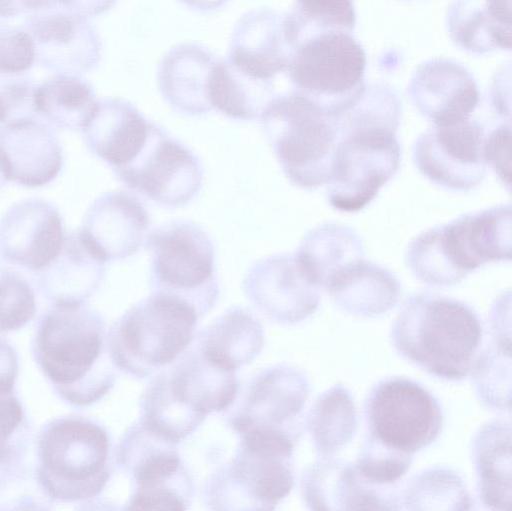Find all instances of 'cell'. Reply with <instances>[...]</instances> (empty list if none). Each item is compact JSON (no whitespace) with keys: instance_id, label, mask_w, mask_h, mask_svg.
I'll return each instance as SVG.
<instances>
[{"instance_id":"6da1fadb","label":"cell","mask_w":512,"mask_h":511,"mask_svg":"<svg viewBox=\"0 0 512 511\" xmlns=\"http://www.w3.org/2000/svg\"><path fill=\"white\" fill-rule=\"evenodd\" d=\"M33 356L66 402L84 407L114 386L105 320L85 303H57L39 321Z\"/></svg>"},{"instance_id":"7a4b0ae2","label":"cell","mask_w":512,"mask_h":511,"mask_svg":"<svg viewBox=\"0 0 512 511\" xmlns=\"http://www.w3.org/2000/svg\"><path fill=\"white\" fill-rule=\"evenodd\" d=\"M392 339L401 355L428 373L462 380L472 371L483 328L464 302L422 292L403 304L392 326Z\"/></svg>"},{"instance_id":"3957f363","label":"cell","mask_w":512,"mask_h":511,"mask_svg":"<svg viewBox=\"0 0 512 511\" xmlns=\"http://www.w3.org/2000/svg\"><path fill=\"white\" fill-rule=\"evenodd\" d=\"M38 459L37 482L51 500L93 499L101 494L113 472L107 430L80 416L58 418L43 427Z\"/></svg>"},{"instance_id":"277c9868","label":"cell","mask_w":512,"mask_h":511,"mask_svg":"<svg viewBox=\"0 0 512 511\" xmlns=\"http://www.w3.org/2000/svg\"><path fill=\"white\" fill-rule=\"evenodd\" d=\"M198 318L186 302L152 292L115 320L107 332L113 364L138 379L153 377L190 346Z\"/></svg>"},{"instance_id":"5b68a950","label":"cell","mask_w":512,"mask_h":511,"mask_svg":"<svg viewBox=\"0 0 512 511\" xmlns=\"http://www.w3.org/2000/svg\"><path fill=\"white\" fill-rule=\"evenodd\" d=\"M285 176L295 186L327 185L340 137L334 117L304 94L274 96L259 117Z\"/></svg>"},{"instance_id":"8992f818","label":"cell","mask_w":512,"mask_h":511,"mask_svg":"<svg viewBox=\"0 0 512 511\" xmlns=\"http://www.w3.org/2000/svg\"><path fill=\"white\" fill-rule=\"evenodd\" d=\"M233 458L207 479L205 499L213 510H273L294 486V445L241 437Z\"/></svg>"},{"instance_id":"52a82bcc","label":"cell","mask_w":512,"mask_h":511,"mask_svg":"<svg viewBox=\"0 0 512 511\" xmlns=\"http://www.w3.org/2000/svg\"><path fill=\"white\" fill-rule=\"evenodd\" d=\"M152 292L178 298L200 318L219 296L215 248L207 232L190 220L166 222L149 232Z\"/></svg>"},{"instance_id":"ba28073f","label":"cell","mask_w":512,"mask_h":511,"mask_svg":"<svg viewBox=\"0 0 512 511\" xmlns=\"http://www.w3.org/2000/svg\"><path fill=\"white\" fill-rule=\"evenodd\" d=\"M176 445L140 421L124 432L115 450L119 468L132 483L124 510L188 509L194 486Z\"/></svg>"},{"instance_id":"9c48e42d","label":"cell","mask_w":512,"mask_h":511,"mask_svg":"<svg viewBox=\"0 0 512 511\" xmlns=\"http://www.w3.org/2000/svg\"><path fill=\"white\" fill-rule=\"evenodd\" d=\"M327 183L329 204L342 212L368 205L397 172L401 149L397 129L384 126L339 127Z\"/></svg>"},{"instance_id":"30bf717a","label":"cell","mask_w":512,"mask_h":511,"mask_svg":"<svg viewBox=\"0 0 512 511\" xmlns=\"http://www.w3.org/2000/svg\"><path fill=\"white\" fill-rule=\"evenodd\" d=\"M366 55L351 33L313 35L294 49L287 73L298 91L331 112L364 84Z\"/></svg>"},{"instance_id":"8fae6325","label":"cell","mask_w":512,"mask_h":511,"mask_svg":"<svg viewBox=\"0 0 512 511\" xmlns=\"http://www.w3.org/2000/svg\"><path fill=\"white\" fill-rule=\"evenodd\" d=\"M368 434L413 455L433 443L443 426L437 399L419 383L387 378L370 391L365 403Z\"/></svg>"},{"instance_id":"7c38bea8","label":"cell","mask_w":512,"mask_h":511,"mask_svg":"<svg viewBox=\"0 0 512 511\" xmlns=\"http://www.w3.org/2000/svg\"><path fill=\"white\" fill-rule=\"evenodd\" d=\"M305 374L292 366L266 368L247 384L228 414V423L238 436L250 433L290 439L301 436L309 396Z\"/></svg>"},{"instance_id":"4fadbf2b","label":"cell","mask_w":512,"mask_h":511,"mask_svg":"<svg viewBox=\"0 0 512 511\" xmlns=\"http://www.w3.org/2000/svg\"><path fill=\"white\" fill-rule=\"evenodd\" d=\"M114 174L129 189L166 208L188 204L203 182L198 157L154 122L138 155Z\"/></svg>"},{"instance_id":"5bb4252c","label":"cell","mask_w":512,"mask_h":511,"mask_svg":"<svg viewBox=\"0 0 512 511\" xmlns=\"http://www.w3.org/2000/svg\"><path fill=\"white\" fill-rule=\"evenodd\" d=\"M483 127L470 118L451 125H432L413 146L419 172L453 191L470 190L486 173Z\"/></svg>"},{"instance_id":"9a60e30c","label":"cell","mask_w":512,"mask_h":511,"mask_svg":"<svg viewBox=\"0 0 512 511\" xmlns=\"http://www.w3.org/2000/svg\"><path fill=\"white\" fill-rule=\"evenodd\" d=\"M150 384L197 426L207 415L230 408L239 392L236 372L216 366L192 343L174 362L154 375Z\"/></svg>"},{"instance_id":"2e32d148","label":"cell","mask_w":512,"mask_h":511,"mask_svg":"<svg viewBox=\"0 0 512 511\" xmlns=\"http://www.w3.org/2000/svg\"><path fill=\"white\" fill-rule=\"evenodd\" d=\"M455 283L486 263L511 258V206L464 214L429 229Z\"/></svg>"},{"instance_id":"e0dca14e","label":"cell","mask_w":512,"mask_h":511,"mask_svg":"<svg viewBox=\"0 0 512 511\" xmlns=\"http://www.w3.org/2000/svg\"><path fill=\"white\" fill-rule=\"evenodd\" d=\"M243 290L254 307L282 324L306 319L320 303V289L307 278L294 253L255 262L245 275Z\"/></svg>"},{"instance_id":"ac0fdd59","label":"cell","mask_w":512,"mask_h":511,"mask_svg":"<svg viewBox=\"0 0 512 511\" xmlns=\"http://www.w3.org/2000/svg\"><path fill=\"white\" fill-rule=\"evenodd\" d=\"M23 27L32 39L35 63L49 71L80 75L101 59V39L85 17L53 10L28 16Z\"/></svg>"},{"instance_id":"d6986e66","label":"cell","mask_w":512,"mask_h":511,"mask_svg":"<svg viewBox=\"0 0 512 511\" xmlns=\"http://www.w3.org/2000/svg\"><path fill=\"white\" fill-rule=\"evenodd\" d=\"M65 236L62 216L54 204L41 198L24 199L0 219V256L35 273L58 255Z\"/></svg>"},{"instance_id":"ffe728a7","label":"cell","mask_w":512,"mask_h":511,"mask_svg":"<svg viewBox=\"0 0 512 511\" xmlns=\"http://www.w3.org/2000/svg\"><path fill=\"white\" fill-rule=\"evenodd\" d=\"M150 216L134 194L115 190L102 194L88 207L80 235L105 263L123 260L145 245Z\"/></svg>"},{"instance_id":"44dd1931","label":"cell","mask_w":512,"mask_h":511,"mask_svg":"<svg viewBox=\"0 0 512 511\" xmlns=\"http://www.w3.org/2000/svg\"><path fill=\"white\" fill-rule=\"evenodd\" d=\"M0 159L7 181L28 188L51 183L63 167L62 147L54 129L38 116L0 128Z\"/></svg>"},{"instance_id":"7402d4cb","label":"cell","mask_w":512,"mask_h":511,"mask_svg":"<svg viewBox=\"0 0 512 511\" xmlns=\"http://www.w3.org/2000/svg\"><path fill=\"white\" fill-rule=\"evenodd\" d=\"M407 93L418 112L432 125H451L470 118L479 103V90L471 73L445 58L421 64Z\"/></svg>"},{"instance_id":"603a6c76","label":"cell","mask_w":512,"mask_h":511,"mask_svg":"<svg viewBox=\"0 0 512 511\" xmlns=\"http://www.w3.org/2000/svg\"><path fill=\"white\" fill-rule=\"evenodd\" d=\"M367 483L354 465L322 458L308 466L301 478V492L311 510H396L399 498Z\"/></svg>"},{"instance_id":"cb8c5ba5","label":"cell","mask_w":512,"mask_h":511,"mask_svg":"<svg viewBox=\"0 0 512 511\" xmlns=\"http://www.w3.org/2000/svg\"><path fill=\"white\" fill-rule=\"evenodd\" d=\"M292 54L285 15L258 8L246 12L235 24L227 59L252 76L273 80L286 71Z\"/></svg>"},{"instance_id":"d4e9b609","label":"cell","mask_w":512,"mask_h":511,"mask_svg":"<svg viewBox=\"0 0 512 511\" xmlns=\"http://www.w3.org/2000/svg\"><path fill=\"white\" fill-rule=\"evenodd\" d=\"M152 123L127 100L108 97L97 100L82 135L88 150L114 172L138 155Z\"/></svg>"},{"instance_id":"484cf974","label":"cell","mask_w":512,"mask_h":511,"mask_svg":"<svg viewBox=\"0 0 512 511\" xmlns=\"http://www.w3.org/2000/svg\"><path fill=\"white\" fill-rule=\"evenodd\" d=\"M216 56L195 43L179 44L161 59L157 82L164 100L177 112L201 116L212 110L209 80Z\"/></svg>"},{"instance_id":"4316f807","label":"cell","mask_w":512,"mask_h":511,"mask_svg":"<svg viewBox=\"0 0 512 511\" xmlns=\"http://www.w3.org/2000/svg\"><path fill=\"white\" fill-rule=\"evenodd\" d=\"M104 276L105 262L77 230L66 235L58 255L35 272V281L44 297L53 304L85 303L97 291Z\"/></svg>"},{"instance_id":"83f0119b","label":"cell","mask_w":512,"mask_h":511,"mask_svg":"<svg viewBox=\"0 0 512 511\" xmlns=\"http://www.w3.org/2000/svg\"><path fill=\"white\" fill-rule=\"evenodd\" d=\"M446 23L452 41L470 53L511 48V0H453Z\"/></svg>"},{"instance_id":"f1b7e54d","label":"cell","mask_w":512,"mask_h":511,"mask_svg":"<svg viewBox=\"0 0 512 511\" xmlns=\"http://www.w3.org/2000/svg\"><path fill=\"white\" fill-rule=\"evenodd\" d=\"M192 344L216 366L236 372L261 352L263 327L250 311L234 307L202 329Z\"/></svg>"},{"instance_id":"f546056e","label":"cell","mask_w":512,"mask_h":511,"mask_svg":"<svg viewBox=\"0 0 512 511\" xmlns=\"http://www.w3.org/2000/svg\"><path fill=\"white\" fill-rule=\"evenodd\" d=\"M325 290L341 310L359 317H374L397 304L401 289L391 272L361 259L335 274Z\"/></svg>"},{"instance_id":"4dcf8cb0","label":"cell","mask_w":512,"mask_h":511,"mask_svg":"<svg viewBox=\"0 0 512 511\" xmlns=\"http://www.w3.org/2000/svg\"><path fill=\"white\" fill-rule=\"evenodd\" d=\"M473 462L477 488L484 506L492 510H511V427L494 420L476 434Z\"/></svg>"},{"instance_id":"1f68e13d","label":"cell","mask_w":512,"mask_h":511,"mask_svg":"<svg viewBox=\"0 0 512 511\" xmlns=\"http://www.w3.org/2000/svg\"><path fill=\"white\" fill-rule=\"evenodd\" d=\"M294 254L310 282L325 290L335 274L363 259L364 249L352 228L323 223L305 234Z\"/></svg>"},{"instance_id":"d6a6232c","label":"cell","mask_w":512,"mask_h":511,"mask_svg":"<svg viewBox=\"0 0 512 511\" xmlns=\"http://www.w3.org/2000/svg\"><path fill=\"white\" fill-rule=\"evenodd\" d=\"M273 80L261 79L239 69L227 58L218 59L209 80L212 109L241 121L260 117L274 98Z\"/></svg>"},{"instance_id":"836d02e7","label":"cell","mask_w":512,"mask_h":511,"mask_svg":"<svg viewBox=\"0 0 512 511\" xmlns=\"http://www.w3.org/2000/svg\"><path fill=\"white\" fill-rule=\"evenodd\" d=\"M97 99L91 84L80 75L57 74L37 86L36 115L53 129L82 130Z\"/></svg>"},{"instance_id":"e575fe53","label":"cell","mask_w":512,"mask_h":511,"mask_svg":"<svg viewBox=\"0 0 512 511\" xmlns=\"http://www.w3.org/2000/svg\"><path fill=\"white\" fill-rule=\"evenodd\" d=\"M357 424L353 397L342 384L322 393L306 418L315 449L322 456H332L345 448L353 439Z\"/></svg>"},{"instance_id":"d590c367","label":"cell","mask_w":512,"mask_h":511,"mask_svg":"<svg viewBox=\"0 0 512 511\" xmlns=\"http://www.w3.org/2000/svg\"><path fill=\"white\" fill-rule=\"evenodd\" d=\"M354 0H295L285 14V28L293 48L303 40L323 32L351 33L356 23Z\"/></svg>"},{"instance_id":"8d00e7d4","label":"cell","mask_w":512,"mask_h":511,"mask_svg":"<svg viewBox=\"0 0 512 511\" xmlns=\"http://www.w3.org/2000/svg\"><path fill=\"white\" fill-rule=\"evenodd\" d=\"M492 329V343L479 351L473 372L479 399L493 409L510 410V332Z\"/></svg>"},{"instance_id":"74e56055","label":"cell","mask_w":512,"mask_h":511,"mask_svg":"<svg viewBox=\"0 0 512 511\" xmlns=\"http://www.w3.org/2000/svg\"><path fill=\"white\" fill-rule=\"evenodd\" d=\"M403 504L409 510H469L472 501L456 473L434 468L411 479L403 494Z\"/></svg>"},{"instance_id":"f35d334b","label":"cell","mask_w":512,"mask_h":511,"mask_svg":"<svg viewBox=\"0 0 512 511\" xmlns=\"http://www.w3.org/2000/svg\"><path fill=\"white\" fill-rule=\"evenodd\" d=\"M411 463V454L392 448L368 434L354 466L367 483L390 487L407 473Z\"/></svg>"},{"instance_id":"ab89813d","label":"cell","mask_w":512,"mask_h":511,"mask_svg":"<svg viewBox=\"0 0 512 511\" xmlns=\"http://www.w3.org/2000/svg\"><path fill=\"white\" fill-rule=\"evenodd\" d=\"M36 314V299L30 284L12 270L0 272V332L18 330Z\"/></svg>"},{"instance_id":"60d3db41","label":"cell","mask_w":512,"mask_h":511,"mask_svg":"<svg viewBox=\"0 0 512 511\" xmlns=\"http://www.w3.org/2000/svg\"><path fill=\"white\" fill-rule=\"evenodd\" d=\"M29 425L15 392L0 394V465L16 463L29 443Z\"/></svg>"},{"instance_id":"b9f144b4","label":"cell","mask_w":512,"mask_h":511,"mask_svg":"<svg viewBox=\"0 0 512 511\" xmlns=\"http://www.w3.org/2000/svg\"><path fill=\"white\" fill-rule=\"evenodd\" d=\"M37 86L23 74L0 72V125L20 118L37 116L34 95Z\"/></svg>"},{"instance_id":"7bdbcfd3","label":"cell","mask_w":512,"mask_h":511,"mask_svg":"<svg viewBox=\"0 0 512 511\" xmlns=\"http://www.w3.org/2000/svg\"><path fill=\"white\" fill-rule=\"evenodd\" d=\"M35 63L32 39L26 29L0 25V72L23 74Z\"/></svg>"},{"instance_id":"ee69618b","label":"cell","mask_w":512,"mask_h":511,"mask_svg":"<svg viewBox=\"0 0 512 511\" xmlns=\"http://www.w3.org/2000/svg\"><path fill=\"white\" fill-rule=\"evenodd\" d=\"M511 130L509 122L494 129L484 141V157L504 183L510 189L511 172Z\"/></svg>"},{"instance_id":"f6af8a7d","label":"cell","mask_w":512,"mask_h":511,"mask_svg":"<svg viewBox=\"0 0 512 511\" xmlns=\"http://www.w3.org/2000/svg\"><path fill=\"white\" fill-rule=\"evenodd\" d=\"M55 9V0H0V18L30 16Z\"/></svg>"},{"instance_id":"bcb514c9","label":"cell","mask_w":512,"mask_h":511,"mask_svg":"<svg viewBox=\"0 0 512 511\" xmlns=\"http://www.w3.org/2000/svg\"><path fill=\"white\" fill-rule=\"evenodd\" d=\"M18 371L14 348L0 338V394L14 392Z\"/></svg>"},{"instance_id":"7dc6e473","label":"cell","mask_w":512,"mask_h":511,"mask_svg":"<svg viewBox=\"0 0 512 511\" xmlns=\"http://www.w3.org/2000/svg\"><path fill=\"white\" fill-rule=\"evenodd\" d=\"M57 9L85 18L101 15L110 10L117 0H56Z\"/></svg>"},{"instance_id":"c3c4849f","label":"cell","mask_w":512,"mask_h":511,"mask_svg":"<svg viewBox=\"0 0 512 511\" xmlns=\"http://www.w3.org/2000/svg\"><path fill=\"white\" fill-rule=\"evenodd\" d=\"M7 182L6 176L3 171L1 159H0V189L4 186V184Z\"/></svg>"}]
</instances>
